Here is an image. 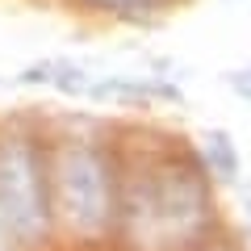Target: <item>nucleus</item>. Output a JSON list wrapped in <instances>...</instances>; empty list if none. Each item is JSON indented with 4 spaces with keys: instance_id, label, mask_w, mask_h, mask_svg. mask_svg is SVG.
Masks as SVG:
<instances>
[{
    "instance_id": "obj_5",
    "label": "nucleus",
    "mask_w": 251,
    "mask_h": 251,
    "mask_svg": "<svg viewBox=\"0 0 251 251\" xmlns=\"http://www.w3.org/2000/svg\"><path fill=\"white\" fill-rule=\"evenodd\" d=\"M88 4L109 9V13H122V17H147V13H155L159 0H88Z\"/></svg>"
},
{
    "instance_id": "obj_4",
    "label": "nucleus",
    "mask_w": 251,
    "mask_h": 251,
    "mask_svg": "<svg viewBox=\"0 0 251 251\" xmlns=\"http://www.w3.org/2000/svg\"><path fill=\"white\" fill-rule=\"evenodd\" d=\"M201 155H205L209 172H214L222 184H239V147L226 130H209L205 143H201Z\"/></svg>"
},
{
    "instance_id": "obj_7",
    "label": "nucleus",
    "mask_w": 251,
    "mask_h": 251,
    "mask_svg": "<svg viewBox=\"0 0 251 251\" xmlns=\"http://www.w3.org/2000/svg\"><path fill=\"white\" fill-rule=\"evenodd\" d=\"M0 251H9V230H4V222H0Z\"/></svg>"
},
{
    "instance_id": "obj_3",
    "label": "nucleus",
    "mask_w": 251,
    "mask_h": 251,
    "mask_svg": "<svg viewBox=\"0 0 251 251\" xmlns=\"http://www.w3.org/2000/svg\"><path fill=\"white\" fill-rule=\"evenodd\" d=\"M54 197H59V214L84 239H97L109 230L117 214V188L113 172H109L105 151L92 143H72L59 155L54 168Z\"/></svg>"
},
{
    "instance_id": "obj_2",
    "label": "nucleus",
    "mask_w": 251,
    "mask_h": 251,
    "mask_svg": "<svg viewBox=\"0 0 251 251\" xmlns=\"http://www.w3.org/2000/svg\"><path fill=\"white\" fill-rule=\"evenodd\" d=\"M0 222L9 239L38 247L50 234V188L29 134L0 138Z\"/></svg>"
},
{
    "instance_id": "obj_6",
    "label": "nucleus",
    "mask_w": 251,
    "mask_h": 251,
    "mask_svg": "<svg viewBox=\"0 0 251 251\" xmlns=\"http://www.w3.org/2000/svg\"><path fill=\"white\" fill-rule=\"evenodd\" d=\"M230 88H234V97H239V100H247V105H251V63H243L239 72H230Z\"/></svg>"
},
{
    "instance_id": "obj_8",
    "label": "nucleus",
    "mask_w": 251,
    "mask_h": 251,
    "mask_svg": "<svg viewBox=\"0 0 251 251\" xmlns=\"http://www.w3.org/2000/svg\"><path fill=\"white\" fill-rule=\"evenodd\" d=\"M247 209H251V201H247Z\"/></svg>"
},
{
    "instance_id": "obj_1",
    "label": "nucleus",
    "mask_w": 251,
    "mask_h": 251,
    "mask_svg": "<svg viewBox=\"0 0 251 251\" xmlns=\"http://www.w3.org/2000/svg\"><path fill=\"white\" fill-rule=\"evenodd\" d=\"M122 218L138 251H184L197 243L209 218L205 180L188 163H155L130 180Z\"/></svg>"
}]
</instances>
